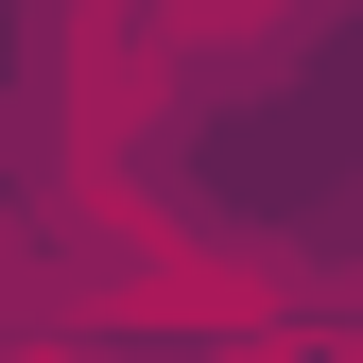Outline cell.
Listing matches in <instances>:
<instances>
[{"label":"cell","mask_w":363,"mask_h":363,"mask_svg":"<svg viewBox=\"0 0 363 363\" xmlns=\"http://www.w3.org/2000/svg\"><path fill=\"white\" fill-rule=\"evenodd\" d=\"M0 363H69V346H0Z\"/></svg>","instance_id":"2"},{"label":"cell","mask_w":363,"mask_h":363,"mask_svg":"<svg viewBox=\"0 0 363 363\" xmlns=\"http://www.w3.org/2000/svg\"><path fill=\"white\" fill-rule=\"evenodd\" d=\"M18 294H35V277H18V242H0V346H18Z\"/></svg>","instance_id":"1"}]
</instances>
